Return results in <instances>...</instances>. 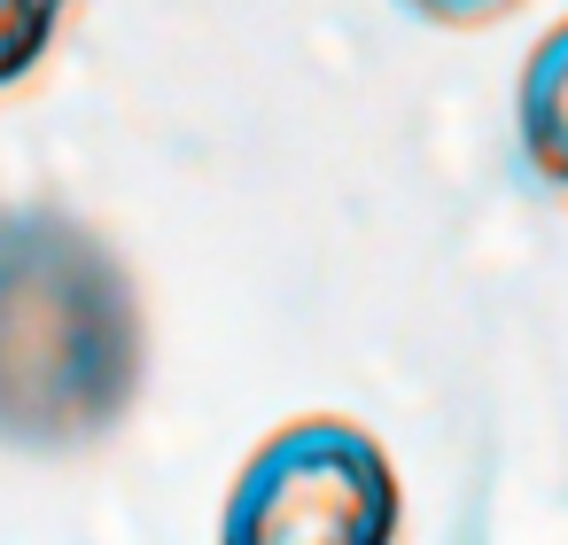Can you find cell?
<instances>
[{
  "label": "cell",
  "mask_w": 568,
  "mask_h": 545,
  "mask_svg": "<svg viewBox=\"0 0 568 545\" xmlns=\"http://www.w3.org/2000/svg\"><path fill=\"white\" fill-rule=\"evenodd\" d=\"M71 0H0V87H17L63 32Z\"/></svg>",
  "instance_id": "277c9868"
},
{
  "label": "cell",
  "mask_w": 568,
  "mask_h": 545,
  "mask_svg": "<svg viewBox=\"0 0 568 545\" xmlns=\"http://www.w3.org/2000/svg\"><path fill=\"white\" fill-rule=\"evenodd\" d=\"M141 390V296L118 250L48 203L0 211V444L79 452Z\"/></svg>",
  "instance_id": "6da1fadb"
},
{
  "label": "cell",
  "mask_w": 568,
  "mask_h": 545,
  "mask_svg": "<svg viewBox=\"0 0 568 545\" xmlns=\"http://www.w3.org/2000/svg\"><path fill=\"white\" fill-rule=\"evenodd\" d=\"M514 125H521V157L545 188L568 195V24H552L521 71V94H514Z\"/></svg>",
  "instance_id": "3957f363"
},
{
  "label": "cell",
  "mask_w": 568,
  "mask_h": 545,
  "mask_svg": "<svg viewBox=\"0 0 568 545\" xmlns=\"http://www.w3.org/2000/svg\"><path fill=\"white\" fill-rule=\"evenodd\" d=\"M234 545H374L397 529V467L358 421H288L234 475Z\"/></svg>",
  "instance_id": "7a4b0ae2"
},
{
  "label": "cell",
  "mask_w": 568,
  "mask_h": 545,
  "mask_svg": "<svg viewBox=\"0 0 568 545\" xmlns=\"http://www.w3.org/2000/svg\"><path fill=\"white\" fill-rule=\"evenodd\" d=\"M405 9H420L428 24H490V17L514 9V0H405Z\"/></svg>",
  "instance_id": "5b68a950"
}]
</instances>
